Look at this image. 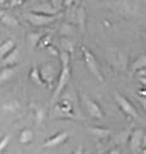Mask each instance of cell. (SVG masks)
I'll return each mask as SVG.
<instances>
[{
	"label": "cell",
	"mask_w": 146,
	"mask_h": 154,
	"mask_svg": "<svg viewBox=\"0 0 146 154\" xmlns=\"http://www.w3.org/2000/svg\"><path fill=\"white\" fill-rule=\"evenodd\" d=\"M60 63H62V71L59 73V77H58V82L55 86L54 94H53V102L58 100V98L60 96L62 91L64 90V88L68 85L71 80V53H68L65 50L60 51Z\"/></svg>",
	"instance_id": "cell-1"
},
{
	"label": "cell",
	"mask_w": 146,
	"mask_h": 154,
	"mask_svg": "<svg viewBox=\"0 0 146 154\" xmlns=\"http://www.w3.org/2000/svg\"><path fill=\"white\" fill-rule=\"evenodd\" d=\"M58 16L55 14H42V13H37V12H33V11H30V12H26L24 13V19L31 23L32 26H36V27H44V26H49L51 23H54L56 21Z\"/></svg>",
	"instance_id": "cell-2"
},
{
	"label": "cell",
	"mask_w": 146,
	"mask_h": 154,
	"mask_svg": "<svg viewBox=\"0 0 146 154\" xmlns=\"http://www.w3.org/2000/svg\"><path fill=\"white\" fill-rule=\"evenodd\" d=\"M81 53H82V57H84V60H85V64L87 67V69L91 75H94L100 82L104 81V77H103V73L100 71V66L97 63L95 55L87 49L86 46H81Z\"/></svg>",
	"instance_id": "cell-3"
},
{
	"label": "cell",
	"mask_w": 146,
	"mask_h": 154,
	"mask_svg": "<svg viewBox=\"0 0 146 154\" xmlns=\"http://www.w3.org/2000/svg\"><path fill=\"white\" fill-rule=\"evenodd\" d=\"M114 98H115L117 104H118V105H119V108L122 109V112L127 114L129 118L136 119V118L138 117L137 109L135 108V105L131 103L128 99H126L123 95H122V94H118V93H114Z\"/></svg>",
	"instance_id": "cell-4"
},
{
	"label": "cell",
	"mask_w": 146,
	"mask_h": 154,
	"mask_svg": "<svg viewBox=\"0 0 146 154\" xmlns=\"http://www.w3.org/2000/svg\"><path fill=\"white\" fill-rule=\"evenodd\" d=\"M84 104H85V108L87 110V113H89L90 117L92 118H103L104 117V112L101 107L99 104H97L95 100H92L90 96H84Z\"/></svg>",
	"instance_id": "cell-5"
},
{
	"label": "cell",
	"mask_w": 146,
	"mask_h": 154,
	"mask_svg": "<svg viewBox=\"0 0 146 154\" xmlns=\"http://www.w3.org/2000/svg\"><path fill=\"white\" fill-rule=\"evenodd\" d=\"M114 5L117 8V11L126 17L133 16L136 13V8H137V5H136V3L133 0H117L114 3Z\"/></svg>",
	"instance_id": "cell-6"
},
{
	"label": "cell",
	"mask_w": 146,
	"mask_h": 154,
	"mask_svg": "<svg viewBox=\"0 0 146 154\" xmlns=\"http://www.w3.org/2000/svg\"><path fill=\"white\" fill-rule=\"evenodd\" d=\"M68 137H69V134L68 132H65V131L59 132V134L54 135V136L49 137L47 140L42 144V146L44 148H56V146L62 145L63 143H65L68 140Z\"/></svg>",
	"instance_id": "cell-7"
},
{
	"label": "cell",
	"mask_w": 146,
	"mask_h": 154,
	"mask_svg": "<svg viewBox=\"0 0 146 154\" xmlns=\"http://www.w3.org/2000/svg\"><path fill=\"white\" fill-rule=\"evenodd\" d=\"M144 136H145V132H144V130H141V128L135 130V131L129 135L128 141H129V146L133 152L140 150L141 144H142V141H144Z\"/></svg>",
	"instance_id": "cell-8"
},
{
	"label": "cell",
	"mask_w": 146,
	"mask_h": 154,
	"mask_svg": "<svg viewBox=\"0 0 146 154\" xmlns=\"http://www.w3.org/2000/svg\"><path fill=\"white\" fill-rule=\"evenodd\" d=\"M40 75H41V79L44 80V82L47 86H50L55 79V69L51 64H46L40 69Z\"/></svg>",
	"instance_id": "cell-9"
},
{
	"label": "cell",
	"mask_w": 146,
	"mask_h": 154,
	"mask_svg": "<svg viewBox=\"0 0 146 154\" xmlns=\"http://www.w3.org/2000/svg\"><path fill=\"white\" fill-rule=\"evenodd\" d=\"M19 60V50L13 49L9 54H7L3 58V66L4 67H14Z\"/></svg>",
	"instance_id": "cell-10"
},
{
	"label": "cell",
	"mask_w": 146,
	"mask_h": 154,
	"mask_svg": "<svg viewBox=\"0 0 146 154\" xmlns=\"http://www.w3.org/2000/svg\"><path fill=\"white\" fill-rule=\"evenodd\" d=\"M87 131H89L95 139H97V140H105V139L109 137V135H110V131L108 128H101V127H89Z\"/></svg>",
	"instance_id": "cell-11"
},
{
	"label": "cell",
	"mask_w": 146,
	"mask_h": 154,
	"mask_svg": "<svg viewBox=\"0 0 146 154\" xmlns=\"http://www.w3.org/2000/svg\"><path fill=\"white\" fill-rule=\"evenodd\" d=\"M31 11L37 12V13H42V14H50V16L59 13V12H56L55 9L51 7V4H50V3H41V4H38L36 8L31 9Z\"/></svg>",
	"instance_id": "cell-12"
},
{
	"label": "cell",
	"mask_w": 146,
	"mask_h": 154,
	"mask_svg": "<svg viewBox=\"0 0 146 154\" xmlns=\"http://www.w3.org/2000/svg\"><path fill=\"white\" fill-rule=\"evenodd\" d=\"M30 79L35 82V85L40 86V88H45V86H47L45 82H44V80L41 79V75H40V69L37 68L36 66H33L31 68V72H30Z\"/></svg>",
	"instance_id": "cell-13"
},
{
	"label": "cell",
	"mask_w": 146,
	"mask_h": 154,
	"mask_svg": "<svg viewBox=\"0 0 146 154\" xmlns=\"http://www.w3.org/2000/svg\"><path fill=\"white\" fill-rule=\"evenodd\" d=\"M41 38H42V33H40V32H30V33H27V42H28V45H30L31 50H33L38 44H40Z\"/></svg>",
	"instance_id": "cell-14"
},
{
	"label": "cell",
	"mask_w": 146,
	"mask_h": 154,
	"mask_svg": "<svg viewBox=\"0 0 146 154\" xmlns=\"http://www.w3.org/2000/svg\"><path fill=\"white\" fill-rule=\"evenodd\" d=\"M13 49H16V42H14L13 40H7V41H4L2 45H0V58H3L5 57L7 54H9Z\"/></svg>",
	"instance_id": "cell-15"
},
{
	"label": "cell",
	"mask_w": 146,
	"mask_h": 154,
	"mask_svg": "<svg viewBox=\"0 0 146 154\" xmlns=\"http://www.w3.org/2000/svg\"><path fill=\"white\" fill-rule=\"evenodd\" d=\"M76 22L82 31L85 30V23H86V11L84 7H78L76 11Z\"/></svg>",
	"instance_id": "cell-16"
},
{
	"label": "cell",
	"mask_w": 146,
	"mask_h": 154,
	"mask_svg": "<svg viewBox=\"0 0 146 154\" xmlns=\"http://www.w3.org/2000/svg\"><path fill=\"white\" fill-rule=\"evenodd\" d=\"M14 73H16V68L14 67H5V68H3L0 71V84L11 80L14 76Z\"/></svg>",
	"instance_id": "cell-17"
},
{
	"label": "cell",
	"mask_w": 146,
	"mask_h": 154,
	"mask_svg": "<svg viewBox=\"0 0 146 154\" xmlns=\"http://www.w3.org/2000/svg\"><path fill=\"white\" fill-rule=\"evenodd\" d=\"M33 110H35V118H36L37 125H41L46 118V109L41 107V105H35Z\"/></svg>",
	"instance_id": "cell-18"
},
{
	"label": "cell",
	"mask_w": 146,
	"mask_h": 154,
	"mask_svg": "<svg viewBox=\"0 0 146 154\" xmlns=\"http://www.w3.org/2000/svg\"><path fill=\"white\" fill-rule=\"evenodd\" d=\"M32 139H33V131L31 128H24L19 134V143H22V144L31 143Z\"/></svg>",
	"instance_id": "cell-19"
},
{
	"label": "cell",
	"mask_w": 146,
	"mask_h": 154,
	"mask_svg": "<svg viewBox=\"0 0 146 154\" xmlns=\"http://www.w3.org/2000/svg\"><path fill=\"white\" fill-rule=\"evenodd\" d=\"M2 23H4L5 26H8V27H12V28H14V27H18L19 26V21L16 18V17H13V16H11V14H4V17L2 18V21H0Z\"/></svg>",
	"instance_id": "cell-20"
},
{
	"label": "cell",
	"mask_w": 146,
	"mask_h": 154,
	"mask_svg": "<svg viewBox=\"0 0 146 154\" xmlns=\"http://www.w3.org/2000/svg\"><path fill=\"white\" fill-rule=\"evenodd\" d=\"M132 69L136 72V71H138L141 68H146V54H142V55H140L137 59H136L133 63H132Z\"/></svg>",
	"instance_id": "cell-21"
},
{
	"label": "cell",
	"mask_w": 146,
	"mask_h": 154,
	"mask_svg": "<svg viewBox=\"0 0 146 154\" xmlns=\"http://www.w3.org/2000/svg\"><path fill=\"white\" fill-rule=\"evenodd\" d=\"M49 3L51 4V7L54 8L56 12H62V9L64 8V0H50Z\"/></svg>",
	"instance_id": "cell-22"
},
{
	"label": "cell",
	"mask_w": 146,
	"mask_h": 154,
	"mask_svg": "<svg viewBox=\"0 0 146 154\" xmlns=\"http://www.w3.org/2000/svg\"><path fill=\"white\" fill-rule=\"evenodd\" d=\"M9 140H11V135H5V136H3L2 139H0V154L7 149L8 144H9Z\"/></svg>",
	"instance_id": "cell-23"
},
{
	"label": "cell",
	"mask_w": 146,
	"mask_h": 154,
	"mask_svg": "<svg viewBox=\"0 0 146 154\" xmlns=\"http://www.w3.org/2000/svg\"><path fill=\"white\" fill-rule=\"evenodd\" d=\"M62 46H63V49H64L65 51H68V53L73 51V44L69 40H68V38H65V37L62 38Z\"/></svg>",
	"instance_id": "cell-24"
},
{
	"label": "cell",
	"mask_w": 146,
	"mask_h": 154,
	"mask_svg": "<svg viewBox=\"0 0 146 154\" xmlns=\"http://www.w3.org/2000/svg\"><path fill=\"white\" fill-rule=\"evenodd\" d=\"M3 108L5 110H8V112H16V110H18V108H19V104L17 102H11V103L4 104Z\"/></svg>",
	"instance_id": "cell-25"
},
{
	"label": "cell",
	"mask_w": 146,
	"mask_h": 154,
	"mask_svg": "<svg viewBox=\"0 0 146 154\" xmlns=\"http://www.w3.org/2000/svg\"><path fill=\"white\" fill-rule=\"evenodd\" d=\"M75 30H73V27L71 25H63L62 26V33L63 35H69V33H73Z\"/></svg>",
	"instance_id": "cell-26"
},
{
	"label": "cell",
	"mask_w": 146,
	"mask_h": 154,
	"mask_svg": "<svg viewBox=\"0 0 146 154\" xmlns=\"http://www.w3.org/2000/svg\"><path fill=\"white\" fill-rule=\"evenodd\" d=\"M27 0H11V3H9V5H11L12 8L13 7H18V5H22V4H24Z\"/></svg>",
	"instance_id": "cell-27"
},
{
	"label": "cell",
	"mask_w": 146,
	"mask_h": 154,
	"mask_svg": "<svg viewBox=\"0 0 146 154\" xmlns=\"http://www.w3.org/2000/svg\"><path fill=\"white\" fill-rule=\"evenodd\" d=\"M76 0H64V8H72L75 5Z\"/></svg>",
	"instance_id": "cell-28"
},
{
	"label": "cell",
	"mask_w": 146,
	"mask_h": 154,
	"mask_svg": "<svg viewBox=\"0 0 146 154\" xmlns=\"http://www.w3.org/2000/svg\"><path fill=\"white\" fill-rule=\"evenodd\" d=\"M138 102H140L141 105H142V108L145 109V112H146V96H140Z\"/></svg>",
	"instance_id": "cell-29"
},
{
	"label": "cell",
	"mask_w": 146,
	"mask_h": 154,
	"mask_svg": "<svg viewBox=\"0 0 146 154\" xmlns=\"http://www.w3.org/2000/svg\"><path fill=\"white\" fill-rule=\"evenodd\" d=\"M136 73H137L138 77H146V68H141L138 71H136Z\"/></svg>",
	"instance_id": "cell-30"
},
{
	"label": "cell",
	"mask_w": 146,
	"mask_h": 154,
	"mask_svg": "<svg viewBox=\"0 0 146 154\" xmlns=\"http://www.w3.org/2000/svg\"><path fill=\"white\" fill-rule=\"evenodd\" d=\"M72 154H84V146H78Z\"/></svg>",
	"instance_id": "cell-31"
},
{
	"label": "cell",
	"mask_w": 146,
	"mask_h": 154,
	"mask_svg": "<svg viewBox=\"0 0 146 154\" xmlns=\"http://www.w3.org/2000/svg\"><path fill=\"white\" fill-rule=\"evenodd\" d=\"M108 154H122V152L119 150V149H111Z\"/></svg>",
	"instance_id": "cell-32"
},
{
	"label": "cell",
	"mask_w": 146,
	"mask_h": 154,
	"mask_svg": "<svg viewBox=\"0 0 146 154\" xmlns=\"http://www.w3.org/2000/svg\"><path fill=\"white\" fill-rule=\"evenodd\" d=\"M4 14H5V12H4V11H2V9H0V21H2V18L4 17Z\"/></svg>",
	"instance_id": "cell-33"
},
{
	"label": "cell",
	"mask_w": 146,
	"mask_h": 154,
	"mask_svg": "<svg viewBox=\"0 0 146 154\" xmlns=\"http://www.w3.org/2000/svg\"><path fill=\"white\" fill-rule=\"evenodd\" d=\"M7 3V0H0V4H2V5H3V4H5Z\"/></svg>",
	"instance_id": "cell-34"
},
{
	"label": "cell",
	"mask_w": 146,
	"mask_h": 154,
	"mask_svg": "<svg viewBox=\"0 0 146 154\" xmlns=\"http://www.w3.org/2000/svg\"><path fill=\"white\" fill-rule=\"evenodd\" d=\"M142 154H146V149H144V150H142Z\"/></svg>",
	"instance_id": "cell-35"
},
{
	"label": "cell",
	"mask_w": 146,
	"mask_h": 154,
	"mask_svg": "<svg viewBox=\"0 0 146 154\" xmlns=\"http://www.w3.org/2000/svg\"><path fill=\"white\" fill-rule=\"evenodd\" d=\"M94 154H101V153H99V152H97V153H94Z\"/></svg>",
	"instance_id": "cell-36"
}]
</instances>
